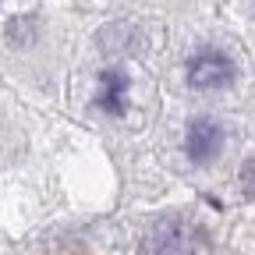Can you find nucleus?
Masks as SVG:
<instances>
[{
	"mask_svg": "<svg viewBox=\"0 0 255 255\" xmlns=\"http://www.w3.org/2000/svg\"><path fill=\"white\" fill-rule=\"evenodd\" d=\"M138 252L142 255H209V234L195 220L181 213H167L145 223Z\"/></svg>",
	"mask_w": 255,
	"mask_h": 255,
	"instance_id": "nucleus-1",
	"label": "nucleus"
},
{
	"mask_svg": "<svg viewBox=\"0 0 255 255\" xmlns=\"http://www.w3.org/2000/svg\"><path fill=\"white\" fill-rule=\"evenodd\" d=\"M223 149V124L213 117H195L184 131V152L191 163H213Z\"/></svg>",
	"mask_w": 255,
	"mask_h": 255,
	"instance_id": "nucleus-3",
	"label": "nucleus"
},
{
	"mask_svg": "<svg viewBox=\"0 0 255 255\" xmlns=\"http://www.w3.org/2000/svg\"><path fill=\"white\" fill-rule=\"evenodd\" d=\"M238 181H241V191L255 202V156H248V159H245V167H241Z\"/></svg>",
	"mask_w": 255,
	"mask_h": 255,
	"instance_id": "nucleus-5",
	"label": "nucleus"
},
{
	"mask_svg": "<svg viewBox=\"0 0 255 255\" xmlns=\"http://www.w3.org/2000/svg\"><path fill=\"white\" fill-rule=\"evenodd\" d=\"M234 82V60L220 50H199L188 60V85L199 92H216Z\"/></svg>",
	"mask_w": 255,
	"mask_h": 255,
	"instance_id": "nucleus-2",
	"label": "nucleus"
},
{
	"mask_svg": "<svg viewBox=\"0 0 255 255\" xmlns=\"http://www.w3.org/2000/svg\"><path fill=\"white\" fill-rule=\"evenodd\" d=\"M124 92H128V78L121 71H107L103 75V92H100V107L110 114L124 110Z\"/></svg>",
	"mask_w": 255,
	"mask_h": 255,
	"instance_id": "nucleus-4",
	"label": "nucleus"
}]
</instances>
